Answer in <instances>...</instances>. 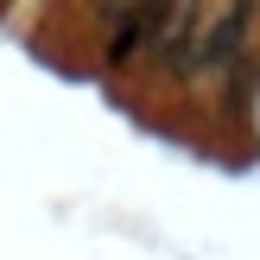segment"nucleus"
<instances>
[{
    "label": "nucleus",
    "instance_id": "f257e3e1",
    "mask_svg": "<svg viewBox=\"0 0 260 260\" xmlns=\"http://www.w3.org/2000/svg\"><path fill=\"white\" fill-rule=\"evenodd\" d=\"M165 13H172V0H121V7H108V45H102V57L127 63V57H140V51H152Z\"/></svg>",
    "mask_w": 260,
    "mask_h": 260
},
{
    "label": "nucleus",
    "instance_id": "f03ea898",
    "mask_svg": "<svg viewBox=\"0 0 260 260\" xmlns=\"http://www.w3.org/2000/svg\"><path fill=\"white\" fill-rule=\"evenodd\" d=\"M248 19H254V0H229V13L210 25V32H203L197 63H190V70H222V63L241 51V38H248Z\"/></svg>",
    "mask_w": 260,
    "mask_h": 260
}]
</instances>
